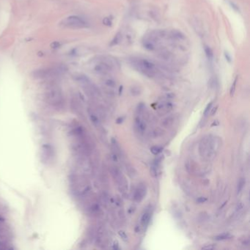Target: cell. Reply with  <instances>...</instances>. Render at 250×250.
Returning <instances> with one entry per match:
<instances>
[{"label":"cell","mask_w":250,"mask_h":250,"mask_svg":"<svg viewBox=\"0 0 250 250\" xmlns=\"http://www.w3.org/2000/svg\"><path fill=\"white\" fill-rule=\"evenodd\" d=\"M103 23H104V24H106V25H110V24H112L111 21L108 19V18H106V19H104Z\"/></svg>","instance_id":"22"},{"label":"cell","mask_w":250,"mask_h":250,"mask_svg":"<svg viewBox=\"0 0 250 250\" xmlns=\"http://www.w3.org/2000/svg\"><path fill=\"white\" fill-rule=\"evenodd\" d=\"M207 200V198H205V197H199L197 200V203H205V201Z\"/></svg>","instance_id":"21"},{"label":"cell","mask_w":250,"mask_h":250,"mask_svg":"<svg viewBox=\"0 0 250 250\" xmlns=\"http://www.w3.org/2000/svg\"><path fill=\"white\" fill-rule=\"evenodd\" d=\"M146 194V189L143 186H139L134 194V200L136 202H140L142 199L144 198Z\"/></svg>","instance_id":"7"},{"label":"cell","mask_w":250,"mask_h":250,"mask_svg":"<svg viewBox=\"0 0 250 250\" xmlns=\"http://www.w3.org/2000/svg\"><path fill=\"white\" fill-rule=\"evenodd\" d=\"M119 236L121 237V238H122L124 241H127V240H128V236H127V235L126 234V233H125L124 231H122V230L120 231V232H119Z\"/></svg>","instance_id":"18"},{"label":"cell","mask_w":250,"mask_h":250,"mask_svg":"<svg viewBox=\"0 0 250 250\" xmlns=\"http://www.w3.org/2000/svg\"><path fill=\"white\" fill-rule=\"evenodd\" d=\"M225 57H226V58H227L228 59V60L229 61H230V60H231V58L228 56V54H227V53H225Z\"/></svg>","instance_id":"27"},{"label":"cell","mask_w":250,"mask_h":250,"mask_svg":"<svg viewBox=\"0 0 250 250\" xmlns=\"http://www.w3.org/2000/svg\"><path fill=\"white\" fill-rule=\"evenodd\" d=\"M214 248H215V246H213V245H208V246H203L202 249H213Z\"/></svg>","instance_id":"24"},{"label":"cell","mask_w":250,"mask_h":250,"mask_svg":"<svg viewBox=\"0 0 250 250\" xmlns=\"http://www.w3.org/2000/svg\"><path fill=\"white\" fill-rule=\"evenodd\" d=\"M212 105H213V103H212V102H210V103H209L208 104V106H206V108H205V111H204V115H206L208 113V112L210 110V108H211Z\"/></svg>","instance_id":"20"},{"label":"cell","mask_w":250,"mask_h":250,"mask_svg":"<svg viewBox=\"0 0 250 250\" xmlns=\"http://www.w3.org/2000/svg\"><path fill=\"white\" fill-rule=\"evenodd\" d=\"M60 46H61V43H60V42H58V41L52 42V43H51V45H50L51 48H59Z\"/></svg>","instance_id":"19"},{"label":"cell","mask_w":250,"mask_h":250,"mask_svg":"<svg viewBox=\"0 0 250 250\" xmlns=\"http://www.w3.org/2000/svg\"><path fill=\"white\" fill-rule=\"evenodd\" d=\"M90 120L92 121V122L94 124V125H98L99 123V120H98V118L93 114H90Z\"/></svg>","instance_id":"15"},{"label":"cell","mask_w":250,"mask_h":250,"mask_svg":"<svg viewBox=\"0 0 250 250\" xmlns=\"http://www.w3.org/2000/svg\"><path fill=\"white\" fill-rule=\"evenodd\" d=\"M150 151L154 155H158L162 151V148L158 147V146H153L150 148Z\"/></svg>","instance_id":"11"},{"label":"cell","mask_w":250,"mask_h":250,"mask_svg":"<svg viewBox=\"0 0 250 250\" xmlns=\"http://www.w3.org/2000/svg\"><path fill=\"white\" fill-rule=\"evenodd\" d=\"M121 34L120 33H118V34H116V36L115 37V38H114V40L112 41V44H111V46H113V45H116V44H117L120 41V40H121Z\"/></svg>","instance_id":"14"},{"label":"cell","mask_w":250,"mask_h":250,"mask_svg":"<svg viewBox=\"0 0 250 250\" xmlns=\"http://www.w3.org/2000/svg\"><path fill=\"white\" fill-rule=\"evenodd\" d=\"M115 66H116V63L114 60L106 58L98 62L95 65L94 70L98 74H106L109 73Z\"/></svg>","instance_id":"3"},{"label":"cell","mask_w":250,"mask_h":250,"mask_svg":"<svg viewBox=\"0 0 250 250\" xmlns=\"http://www.w3.org/2000/svg\"><path fill=\"white\" fill-rule=\"evenodd\" d=\"M216 109H217V106L216 107V108H214V109H213V112H212V115H213L214 113H215V112H216Z\"/></svg>","instance_id":"28"},{"label":"cell","mask_w":250,"mask_h":250,"mask_svg":"<svg viewBox=\"0 0 250 250\" xmlns=\"http://www.w3.org/2000/svg\"><path fill=\"white\" fill-rule=\"evenodd\" d=\"M113 249H119V246H118V243L116 241L114 243V245H113Z\"/></svg>","instance_id":"25"},{"label":"cell","mask_w":250,"mask_h":250,"mask_svg":"<svg viewBox=\"0 0 250 250\" xmlns=\"http://www.w3.org/2000/svg\"><path fill=\"white\" fill-rule=\"evenodd\" d=\"M244 185H245V179H243V178H241V179L239 181L238 184V189H237L238 193H240L241 191V190L243 189Z\"/></svg>","instance_id":"12"},{"label":"cell","mask_w":250,"mask_h":250,"mask_svg":"<svg viewBox=\"0 0 250 250\" xmlns=\"http://www.w3.org/2000/svg\"><path fill=\"white\" fill-rule=\"evenodd\" d=\"M46 101L56 108H62L64 106V98L60 88L53 85L48 88L46 93Z\"/></svg>","instance_id":"2"},{"label":"cell","mask_w":250,"mask_h":250,"mask_svg":"<svg viewBox=\"0 0 250 250\" xmlns=\"http://www.w3.org/2000/svg\"><path fill=\"white\" fill-rule=\"evenodd\" d=\"M124 119H125V117H118V118L116 120V122H117V124L122 123V122H123Z\"/></svg>","instance_id":"23"},{"label":"cell","mask_w":250,"mask_h":250,"mask_svg":"<svg viewBox=\"0 0 250 250\" xmlns=\"http://www.w3.org/2000/svg\"><path fill=\"white\" fill-rule=\"evenodd\" d=\"M62 71V68H49L37 70L33 72L32 76L34 79H46L54 75H57Z\"/></svg>","instance_id":"5"},{"label":"cell","mask_w":250,"mask_h":250,"mask_svg":"<svg viewBox=\"0 0 250 250\" xmlns=\"http://www.w3.org/2000/svg\"><path fill=\"white\" fill-rule=\"evenodd\" d=\"M43 161L47 162L53 157L54 149L50 145H44L43 146Z\"/></svg>","instance_id":"6"},{"label":"cell","mask_w":250,"mask_h":250,"mask_svg":"<svg viewBox=\"0 0 250 250\" xmlns=\"http://www.w3.org/2000/svg\"><path fill=\"white\" fill-rule=\"evenodd\" d=\"M105 84H106V86H108V87H115V85H116L115 81H113L112 79H107V80L106 81Z\"/></svg>","instance_id":"17"},{"label":"cell","mask_w":250,"mask_h":250,"mask_svg":"<svg viewBox=\"0 0 250 250\" xmlns=\"http://www.w3.org/2000/svg\"><path fill=\"white\" fill-rule=\"evenodd\" d=\"M136 124H137V126H138V128L141 131H144L145 130V128H146V126L145 124L142 122L140 120H138L136 121Z\"/></svg>","instance_id":"13"},{"label":"cell","mask_w":250,"mask_h":250,"mask_svg":"<svg viewBox=\"0 0 250 250\" xmlns=\"http://www.w3.org/2000/svg\"><path fill=\"white\" fill-rule=\"evenodd\" d=\"M231 237H232V236L229 233H222L221 235H219V236H216L214 238H215V240H217V241H222V240L229 239Z\"/></svg>","instance_id":"10"},{"label":"cell","mask_w":250,"mask_h":250,"mask_svg":"<svg viewBox=\"0 0 250 250\" xmlns=\"http://www.w3.org/2000/svg\"><path fill=\"white\" fill-rule=\"evenodd\" d=\"M64 26L69 28H84L87 27V23L81 17L77 15H70L62 21Z\"/></svg>","instance_id":"4"},{"label":"cell","mask_w":250,"mask_h":250,"mask_svg":"<svg viewBox=\"0 0 250 250\" xmlns=\"http://www.w3.org/2000/svg\"><path fill=\"white\" fill-rule=\"evenodd\" d=\"M150 217H151V213H150V211H146L143 215H142V219H141V224L142 227H145L149 224Z\"/></svg>","instance_id":"8"},{"label":"cell","mask_w":250,"mask_h":250,"mask_svg":"<svg viewBox=\"0 0 250 250\" xmlns=\"http://www.w3.org/2000/svg\"><path fill=\"white\" fill-rule=\"evenodd\" d=\"M0 222H5V219L0 215Z\"/></svg>","instance_id":"26"},{"label":"cell","mask_w":250,"mask_h":250,"mask_svg":"<svg viewBox=\"0 0 250 250\" xmlns=\"http://www.w3.org/2000/svg\"><path fill=\"white\" fill-rule=\"evenodd\" d=\"M205 54H206L208 60L209 61H212L213 57V51L210 49V48L208 46H205Z\"/></svg>","instance_id":"9"},{"label":"cell","mask_w":250,"mask_h":250,"mask_svg":"<svg viewBox=\"0 0 250 250\" xmlns=\"http://www.w3.org/2000/svg\"><path fill=\"white\" fill-rule=\"evenodd\" d=\"M237 80H238V78L236 77L233 83V84H232V87L230 88V95H233L234 94V92H235V90H236V83H237Z\"/></svg>","instance_id":"16"},{"label":"cell","mask_w":250,"mask_h":250,"mask_svg":"<svg viewBox=\"0 0 250 250\" xmlns=\"http://www.w3.org/2000/svg\"><path fill=\"white\" fill-rule=\"evenodd\" d=\"M132 65L139 72L149 77L154 76L157 73L155 64L146 59H134L132 60Z\"/></svg>","instance_id":"1"}]
</instances>
